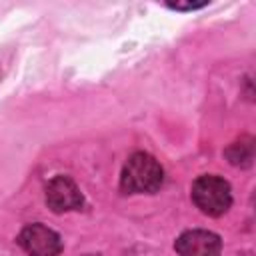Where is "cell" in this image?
<instances>
[{"label": "cell", "instance_id": "obj_1", "mask_svg": "<svg viewBox=\"0 0 256 256\" xmlns=\"http://www.w3.org/2000/svg\"><path fill=\"white\" fill-rule=\"evenodd\" d=\"M162 182L164 170L160 162L146 152H134L120 174V188L128 194H152L162 186Z\"/></svg>", "mask_w": 256, "mask_h": 256}, {"label": "cell", "instance_id": "obj_2", "mask_svg": "<svg viewBox=\"0 0 256 256\" xmlns=\"http://www.w3.org/2000/svg\"><path fill=\"white\" fill-rule=\"evenodd\" d=\"M192 202L208 216H222L232 204L230 184L214 174L198 176L192 184Z\"/></svg>", "mask_w": 256, "mask_h": 256}, {"label": "cell", "instance_id": "obj_3", "mask_svg": "<svg viewBox=\"0 0 256 256\" xmlns=\"http://www.w3.org/2000/svg\"><path fill=\"white\" fill-rule=\"evenodd\" d=\"M18 244L28 256H58L62 252V238L58 232L40 222L24 226L18 234Z\"/></svg>", "mask_w": 256, "mask_h": 256}, {"label": "cell", "instance_id": "obj_4", "mask_svg": "<svg viewBox=\"0 0 256 256\" xmlns=\"http://www.w3.org/2000/svg\"><path fill=\"white\" fill-rule=\"evenodd\" d=\"M44 198L46 204L52 212H70V210H78L84 204V196L80 192V188L76 186V182L70 176H54L46 188H44Z\"/></svg>", "mask_w": 256, "mask_h": 256}, {"label": "cell", "instance_id": "obj_5", "mask_svg": "<svg viewBox=\"0 0 256 256\" xmlns=\"http://www.w3.org/2000/svg\"><path fill=\"white\" fill-rule=\"evenodd\" d=\"M174 248L178 252V256H218L222 242L220 236L210 232V230H186L182 232L176 242Z\"/></svg>", "mask_w": 256, "mask_h": 256}, {"label": "cell", "instance_id": "obj_6", "mask_svg": "<svg viewBox=\"0 0 256 256\" xmlns=\"http://www.w3.org/2000/svg\"><path fill=\"white\" fill-rule=\"evenodd\" d=\"M226 156L228 160L234 164V166H240V164H250L252 160V138H248V142H234L228 150H226Z\"/></svg>", "mask_w": 256, "mask_h": 256}, {"label": "cell", "instance_id": "obj_7", "mask_svg": "<svg viewBox=\"0 0 256 256\" xmlns=\"http://www.w3.org/2000/svg\"><path fill=\"white\" fill-rule=\"evenodd\" d=\"M202 6H206V2H198V4H194V2H186V4H168V8H174V10H194V8H202Z\"/></svg>", "mask_w": 256, "mask_h": 256}]
</instances>
